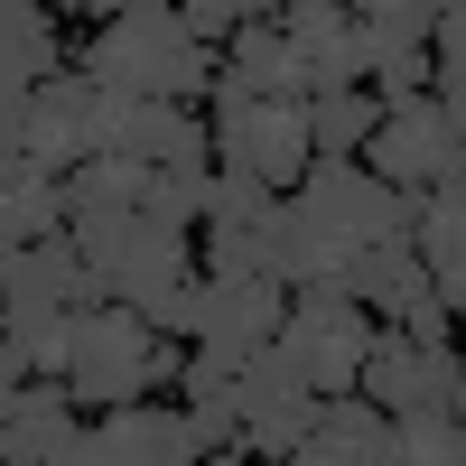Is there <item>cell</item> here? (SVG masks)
I'll list each match as a JSON object with an SVG mask.
<instances>
[{"label": "cell", "mask_w": 466, "mask_h": 466, "mask_svg": "<svg viewBox=\"0 0 466 466\" xmlns=\"http://www.w3.org/2000/svg\"><path fill=\"white\" fill-rule=\"evenodd\" d=\"M401 233H410V197H392L364 159H318L270 206L261 270L280 289H345V270L382 243H401Z\"/></svg>", "instance_id": "1"}, {"label": "cell", "mask_w": 466, "mask_h": 466, "mask_svg": "<svg viewBox=\"0 0 466 466\" xmlns=\"http://www.w3.org/2000/svg\"><path fill=\"white\" fill-rule=\"evenodd\" d=\"M177 355L187 345H168L159 327L140 318V308H112V299H94L85 318H75V336H66V364H56V382L75 392V410H122V401H149V392H168L177 382Z\"/></svg>", "instance_id": "2"}, {"label": "cell", "mask_w": 466, "mask_h": 466, "mask_svg": "<svg viewBox=\"0 0 466 466\" xmlns=\"http://www.w3.org/2000/svg\"><path fill=\"white\" fill-rule=\"evenodd\" d=\"M206 75L215 56L187 47L177 10H103L94 19V47H85V85L122 94V103H206Z\"/></svg>", "instance_id": "3"}, {"label": "cell", "mask_w": 466, "mask_h": 466, "mask_svg": "<svg viewBox=\"0 0 466 466\" xmlns=\"http://www.w3.org/2000/svg\"><path fill=\"white\" fill-rule=\"evenodd\" d=\"M66 252L85 261L94 299H112V308H149V299H168L177 280H197V252H187V233L159 224L149 206L75 215V224H66Z\"/></svg>", "instance_id": "4"}, {"label": "cell", "mask_w": 466, "mask_h": 466, "mask_svg": "<svg viewBox=\"0 0 466 466\" xmlns=\"http://www.w3.org/2000/svg\"><path fill=\"white\" fill-rule=\"evenodd\" d=\"M373 336H382V318H364L345 289H289V308H280V355L299 364V382L318 401H336V392H355V373H364V355H373Z\"/></svg>", "instance_id": "5"}, {"label": "cell", "mask_w": 466, "mask_h": 466, "mask_svg": "<svg viewBox=\"0 0 466 466\" xmlns=\"http://www.w3.org/2000/svg\"><path fill=\"white\" fill-rule=\"evenodd\" d=\"M206 140H215V168L270 187V197H289L308 177V122L299 103H233V94H206Z\"/></svg>", "instance_id": "6"}, {"label": "cell", "mask_w": 466, "mask_h": 466, "mask_svg": "<svg viewBox=\"0 0 466 466\" xmlns=\"http://www.w3.org/2000/svg\"><path fill=\"white\" fill-rule=\"evenodd\" d=\"M457 140H466V103H382L373 112V140H364V168L392 187V197H430V187L457 177Z\"/></svg>", "instance_id": "7"}, {"label": "cell", "mask_w": 466, "mask_h": 466, "mask_svg": "<svg viewBox=\"0 0 466 466\" xmlns=\"http://www.w3.org/2000/svg\"><path fill=\"white\" fill-rule=\"evenodd\" d=\"M355 392L382 420H457L466 410V373H457V345H410V336L382 327L364 373H355Z\"/></svg>", "instance_id": "8"}, {"label": "cell", "mask_w": 466, "mask_h": 466, "mask_svg": "<svg viewBox=\"0 0 466 466\" xmlns=\"http://www.w3.org/2000/svg\"><path fill=\"white\" fill-rule=\"evenodd\" d=\"M430 10L439 0H373V10H355V66H364V94L373 103H420L430 85Z\"/></svg>", "instance_id": "9"}, {"label": "cell", "mask_w": 466, "mask_h": 466, "mask_svg": "<svg viewBox=\"0 0 466 466\" xmlns=\"http://www.w3.org/2000/svg\"><path fill=\"white\" fill-rule=\"evenodd\" d=\"M280 308H289V289L270 280V270H252V280H197L187 345L215 355V364H243V355H261V345L280 336Z\"/></svg>", "instance_id": "10"}, {"label": "cell", "mask_w": 466, "mask_h": 466, "mask_svg": "<svg viewBox=\"0 0 466 466\" xmlns=\"http://www.w3.org/2000/svg\"><path fill=\"white\" fill-rule=\"evenodd\" d=\"M85 439H94L103 466H197V457H206L197 420H187L177 401H122V410H94Z\"/></svg>", "instance_id": "11"}, {"label": "cell", "mask_w": 466, "mask_h": 466, "mask_svg": "<svg viewBox=\"0 0 466 466\" xmlns=\"http://www.w3.org/2000/svg\"><path fill=\"white\" fill-rule=\"evenodd\" d=\"M280 37H289V66H299V103L364 85V66H355V10H336V0H299V10H280Z\"/></svg>", "instance_id": "12"}, {"label": "cell", "mask_w": 466, "mask_h": 466, "mask_svg": "<svg viewBox=\"0 0 466 466\" xmlns=\"http://www.w3.org/2000/svg\"><path fill=\"white\" fill-rule=\"evenodd\" d=\"M94 112H103V85L85 75H47L28 85V168H85L94 159Z\"/></svg>", "instance_id": "13"}, {"label": "cell", "mask_w": 466, "mask_h": 466, "mask_svg": "<svg viewBox=\"0 0 466 466\" xmlns=\"http://www.w3.org/2000/svg\"><path fill=\"white\" fill-rule=\"evenodd\" d=\"M289 466H392V420L364 392H336V401H318V420L289 448Z\"/></svg>", "instance_id": "14"}, {"label": "cell", "mask_w": 466, "mask_h": 466, "mask_svg": "<svg viewBox=\"0 0 466 466\" xmlns=\"http://www.w3.org/2000/svg\"><path fill=\"white\" fill-rule=\"evenodd\" d=\"M75 430H85V410H75V392L56 373H37L10 392V410H0V466H47Z\"/></svg>", "instance_id": "15"}, {"label": "cell", "mask_w": 466, "mask_h": 466, "mask_svg": "<svg viewBox=\"0 0 466 466\" xmlns=\"http://www.w3.org/2000/svg\"><path fill=\"white\" fill-rule=\"evenodd\" d=\"M410 261L430 270V289L457 308V289H466V187L448 177V187H430V197H410Z\"/></svg>", "instance_id": "16"}, {"label": "cell", "mask_w": 466, "mask_h": 466, "mask_svg": "<svg viewBox=\"0 0 466 466\" xmlns=\"http://www.w3.org/2000/svg\"><path fill=\"white\" fill-rule=\"evenodd\" d=\"M37 243H66V187L56 168H0V252H37Z\"/></svg>", "instance_id": "17"}, {"label": "cell", "mask_w": 466, "mask_h": 466, "mask_svg": "<svg viewBox=\"0 0 466 466\" xmlns=\"http://www.w3.org/2000/svg\"><path fill=\"white\" fill-rule=\"evenodd\" d=\"M373 94L355 85V94H308L299 103V122H308V168L318 159H364V140H373Z\"/></svg>", "instance_id": "18"}, {"label": "cell", "mask_w": 466, "mask_h": 466, "mask_svg": "<svg viewBox=\"0 0 466 466\" xmlns=\"http://www.w3.org/2000/svg\"><path fill=\"white\" fill-rule=\"evenodd\" d=\"M270 206H280L270 187L215 168V177H206V215H197V233H270Z\"/></svg>", "instance_id": "19"}, {"label": "cell", "mask_w": 466, "mask_h": 466, "mask_svg": "<svg viewBox=\"0 0 466 466\" xmlns=\"http://www.w3.org/2000/svg\"><path fill=\"white\" fill-rule=\"evenodd\" d=\"M392 466H466L457 420H392Z\"/></svg>", "instance_id": "20"}, {"label": "cell", "mask_w": 466, "mask_h": 466, "mask_svg": "<svg viewBox=\"0 0 466 466\" xmlns=\"http://www.w3.org/2000/svg\"><path fill=\"white\" fill-rule=\"evenodd\" d=\"M28 159V85H0V168Z\"/></svg>", "instance_id": "21"}, {"label": "cell", "mask_w": 466, "mask_h": 466, "mask_svg": "<svg viewBox=\"0 0 466 466\" xmlns=\"http://www.w3.org/2000/svg\"><path fill=\"white\" fill-rule=\"evenodd\" d=\"M47 466H103V457H94V439H85V430H75V439H66V448H56Z\"/></svg>", "instance_id": "22"}]
</instances>
